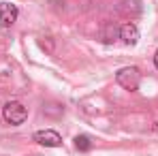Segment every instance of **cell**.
Here are the masks:
<instances>
[{"label":"cell","mask_w":158,"mask_h":156,"mask_svg":"<svg viewBox=\"0 0 158 156\" xmlns=\"http://www.w3.org/2000/svg\"><path fill=\"white\" fill-rule=\"evenodd\" d=\"M115 81L124 88V90H137L139 81H141V73L137 66H124L115 73Z\"/></svg>","instance_id":"6da1fadb"},{"label":"cell","mask_w":158,"mask_h":156,"mask_svg":"<svg viewBox=\"0 0 158 156\" xmlns=\"http://www.w3.org/2000/svg\"><path fill=\"white\" fill-rule=\"evenodd\" d=\"M2 116H4V120L9 122V124H13V126H17V124H24L28 118V111L26 107L22 103H17V101H11V103L4 105V109H2Z\"/></svg>","instance_id":"7a4b0ae2"},{"label":"cell","mask_w":158,"mask_h":156,"mask_svg":"<svg viewBox=\"0 0 158 156\" xmlns=\"http://www.w3.org/2000/svg\"><path fill=\"white\" fill-rule=\"evenodd\" d=\"M34 141L41 143V145H45V148H58V145H62V137L52 129L36 130L34 133Z\"/></svg>","instance_id":"3957f363"},{"label":"cell","mask_w":158,"mask_h":156,"mask_svg":"<svg viewBox=\"0 0 158 156\" xmlns=\"http://www.w3.org/2000/svg\"><path fill=\"white\" fill-rule=\"evenodd\" d=\"M120 39L126 45H137V41H139V28L135 26L132 22H126L124 26H120Z\"/></svg>","instance_id":"277c9868"},{"label":"cell","mask_w":158,"mask_h":156,"mask_svg":"<svg viewBox=\"0 0 158 156\" xmlns=\"http://www.w3.org/2000/svg\"><path fill=\"white\" fill-rule=\"evenodd\" d=\"M17 6L15 4H9V2H0V24L2 26H11L15 19H17Z\"/></svg>","instance_id":"5b68a950"},{"label":"cell","mask_w":158,"mask_h":156,"mask_svg":"<svg viewBox=\"0 0 158 156\" xmlns=\"http://www.w3.org/2000/svg\"><path fill=\"white\" fill-rule=\"evenodd\" d=\"M118 11L124 17H137L141 13V0H120Z\"/></svg>","instance_id":"8992f818"},{"label":"cell","mask_w":158,"mask_h":156,"mask_svg":"<svg viewBox=\"0 0 158 156\" xmlns=\"http://www.w3.org/2000/svg\"><path fill=\"white\" fill-rule=\"evenodd\" d=\"M75 148H77L79 152H90V150H92L90 137H88V135H77V137H75Z\"/></svg>","instance_id":"52a82bcc"},{"label":"cell","mask_w":158,"mask_h":156,"mask_svg":"<svg viewBox=\"0 0 158 156\" xmlns=\"http://www.w3.org/2000/svg\"><path fill=\"white\" fill-rule=\"evenodd\" d=\"M154 66H156V69H158V52L154 53Z\"/></svg>","instance_id":"ba28073f"}]
</instances>
